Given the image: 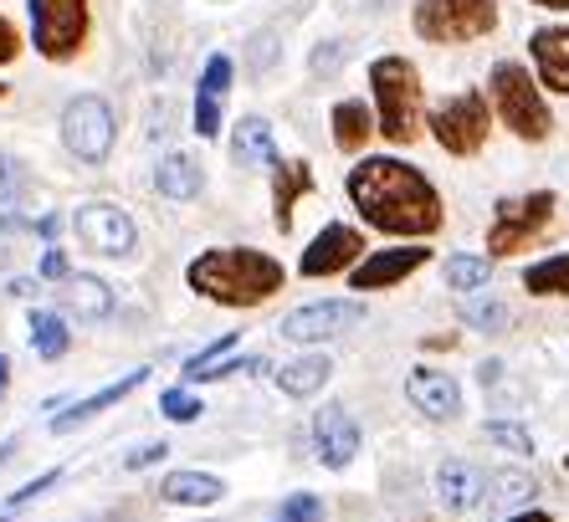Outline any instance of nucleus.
Instances as JSON below:
<instances>
[{"mask_svg":"<svg viewBox=\"0 0 569 522\" xmlns=\"http://www.w3.org/2000/svg\"><path fill=\"white\" fill-rule=\"evenodd\" d=\"M349 200L365 225L385 235H431L441 231V195L421 170L400 159H359L349 170Z\"/></svg>","mask_w":569,"mask_h":522,"instance_id":"f257e3e1","label":"nucleus"},{"mask_svg":"<svg viewBox=\"0 0 569 522\" xmlns=\"http://www.w3.org/2000/svg\"><path fill=\"white\" fill-rule=\"evenodd\" d=\"M186 282L200 292V298L221 302V308H257V302H267L272 292H282L288 272H282V261H272L267 251L216 247V251H200V257L190 261Z\"/></svg>","mask_w":569,"mask_h":522,"instance_id":"f03ea898","label":"nucleus"},{"mask_svg":"<svg viewBox=\"0 0 569 522\" xmlns=\"http://www.w3.org/2000/svg\"><path fill=\"white\" fill-rule=\"evenodd\" d=\"M370 88L380 103V133L390 144L421 139V72L406 57H380L370 67Z\"/></svg>","mask_w":569,"mask_h":522,"instance_id":"7ed1b4c3","label":"nucleus"},{"mask_svg":"<svg viewBox=\"0 0 569 522\" xmlns=\"http://www.w3.org/2000/svg\"><path fill=\"white\" fill-rule=\"evenodd\" d=\"M492 103H498V113H503L508 129H513L518 139H529V144H543L549 129H555L549 103H543L539 82L529 78V67H518V62L492 67Z\"/></svg>","mask_w":569,"mask_h":522,"instance_id":"20e7f679","label":"nucleus"},{"mask_svg":"<svg viewBox=\"0 0 569 522\" xmlns=\"http://www.w3.org/2000/svg\"><path fill=\"white\" fill-rule=\"evenodd\" d=\"M498 27V0H416V31L426 41H477Z\"/></svg>","mask_w":569,"mask_h":522,"instance_id":"39448f33","label":"nucleus"},{"mask_svg":"<svg viewBox=\"0 0 569 522\" xmlns=\"http://www.w3.org/2000/svg\"><path fill=\"white\" fill-rule=\"evenodd\" d=\"M555 215V190H533V195H513L498 200L488 225V257H508V251H523L533 235L549 225Z\"/></svg>","mask_w":569,"mask_h":522,"instance_id":"423d86ee","label":"nucleus"},{"mask_svg":"<svg viewBox=\"0 0 569 522\" xmlns=\"http://www.w3.org/2000/svg\"><path fill=\"white\" fill-rule=\"evenodd\" d=\"M31 37L47 62L78 57L88 41V0H31Z\"/></svg>","mask_w":569,"mask_h":522,"instance_id":"0eeeda50","label":"nucleus"},{"mask_svg":"<svg viewBox=\"0 0 569 522\" xmlns=\"http://www.w3.org/2000/svg\"><path fill=\"white\" fill-rule=\"evenodd\" d=\"M431 133L447 154H477L488 144V98L482 92H457L431 113Z\"/></svg>","mask_w":569,"mask_h":522,"instance_id":"6e6552de","label":"nucleus"},{"mask_svg":"<svg viewBox=\"0 0 569 522\" xmlns=\"http://www.w3.org/2000/svg\"><path fill=\"white\" fill-rule=\"evenodd\" d=\"M62 144L82 159V164H103L113 149V113L103 98H72L62 108Z\"/></svg>","mask_w":569,"mask_h":522,"instance_id":"1a4fd4ad","label":"nucleus"},{"mask_svg":"<svg viewBox=\"0 0 569 522\" xmlns=\"http://www.w3.org/2000/svg\"><path fill=\"white\" fill-rule=\"evenodd\" d=\"M355 323H365V302H308L298 313L282 318V339L292 343H323L349 333Z\"/></svg>","mask_w":569,"mask_h":522,"instance_id":"9d476101","label":"nucleus"},{"mask_svg":"<svg viewBox=\"0 0 569 522\" xmlns=\"http://www.w3.org/2000/svg\"><path fill=\"white\" fill-rule=\"evenodd\" d=\"M72 225H78L82 241H88L93 251H103V257H129L133 241H139L129 210H119L113 200H93V205H82Z\"/></svg>","mask_w":569,"mask_h":522,"instance_id":"9b49d317","label":"nucleus"},{"mask_svg":"<svg viewBox=\"0 0 569 522\" xmlns=\"http://www.w3.org/2000/svg\"><path fill=\"white\" fill-rule=\"evenodd\" d=\"M359 257H365V235L355 231V225H323V231L308 241V251H303V261H298V272L303 277H333V272H355L359 267Z\"/></svg>","mask_w":569,"mask_h":522,"instance_id":"f8f14e48","label":"nucleus"},{"mask_svg":"<svg viewBox=\"0 0 569 522\" xmlns=\"http://www.w3.org/2000/svg\"><path fill=\"white\" fill-rule=\"evenodd\" d=\"M313 445H318V461L333 471H345L349 461L359 456V425L345 405H323L313 415Z\"/></svg>","mask_w":569,"mask_h":522,"instance_id":"ddd939ff","label":"nucleus"},{"mask_svg":"<svg viewBox=\"0 0 569 522\" xmlns=\"http://www.w3.org/2000/svg\"><path fill=\"white\" fill-rule=\"evenodd\" d=\"M426 261H431V247H390V251H375V257L359 261L355 272H349V282H355V292H380L390 282H400V277H411Z\"/></svg>","mask_w":569,"mask_h":522,"instance_id":"4468645a","label":"nucleus"},{"mask_svg":"<svg viewBox=\"0 0 569 522\" xmlns=\"http://www.w3.org/2000/svg\"><path fill=\"white\" fill-rule=\"evenodd\" d=\"M431 486H437V502L447 512H472L488 502V476H482L472 461H441Z\"/></svg>","mask_w":569,"mask_h":522,"instance_id":"2eb2a0df","label":"nucleus"},{"mask_svg":"<svg viewBox=\"0 0 569 522\" xmlns=\"http://www.w3.org/2000/svg\"><path fill=\"white\" fill-rule=\"evenodd\" d=\"M406 394H411V405L431 420H451L462 410V390H457V379L451 374H437V369H411L406 379Z\"/></svg>","mask_w":569,"mask_h":522,"instance_id":"dca6fc26","label":"nucleus"},{"mask_svg":"<svg viewBox=\"0 0 569 522\" xmlns=\"http://www.w3.org/2000/svg\"><path fill=\"white\" fill-rule=\"evenodd\" d=\"M231 88V57H211L206 62V78L196 92V133L200 139H216L221 133V98Z\"/></svg>","mask_w":569,"mask_h":522,"instance_id":"f3484780","label":"nucleus"},{"mask_svg":"<svg viewBox=\"0 0 569 522\" xmlns=\"http://www.w3.org/2000/svg\"><path fill=\"white\" fill-rule=\"evenodd\" d=\"M533 62H539V82L549 92L569 98V27H543L533 31Z\"/></svg>","mask_w":569,"mask_h":522,"instance_id":"a211bd4d","label":"nucleus"},{"mask_svg":"<svg viewBox=\"0 0 569 522\" xmlns=\"http://www.w3.org/2000/svg\"><path fill=\"white\" fill-rule=\"evenodd\" d=\"M159 496L174 502V508H216L226 496V486L211 471H170V476L159 482Z\"/></svg>","mask_w":569,"mask_h":522,"instance_id":"6ab92c4d","label":"nucleus"},{"mask_svg":"<svg viewBox=\"0 0 569 522\" xmlns=\"http://www.w3.org/2000/svg\"><path fill=\"white\" fill-rule=\"evenodd\" d=\"M149 379V369H133V374H123L119 384H108V390H98V394H88V400H78V405H67L62 415L52 420V431L57 435H67V431H78L82 420H93L98 410H108V405H119V400H129L133 390H139V384H144Z\"/></svg>","mask_w":569,"mask_h":522,"instance_id":"aec40b11","label":"nucleus"},{"mask_svg":"<svg viewBox=\"0 0 569 522\" xmlns=\"http://www.w3.org/2000/svg\"><path fill=\"white\" fill-rule=\"evenodd\" d=\"M308 190H313V170H308L303 159L272 170V221H278V231H292V205H298V195H308Z\"/></svg>","mask_w":569,"mask_h":522,"instance_id":"412c9836","label":"nucleus"},{"mask_svg":"<svg viewBox=\"0 0 569 522\" xmlns=\"http://www.w3.org/2000/svg\"><path fill=\"white\" fill-rule=\"evenodd\" d=\"M57 298H62V308L72 318H82V323H98V318L113 313V292H108V282H98V277H67Z\"/></svg>","mask_w":569,"mask_h":522,"instance_id":"4be33fe9","label":"nucleus"},{"mask_svg":"<svg viewBox=\"0 0 569 522\" xmlns=\"http://www.w3.org/2000/svg\"><path fill=\"white\" fill-rule=\"evenodd\" d=\"M329 374H333L329 353H303V359H292V364L278 369V390L292 394V400H308V394H318L329 384Z\"/></svg>","mask_w":569,"mask_h":522,"instance_id":"5701e85b","label":"nucleus"},{"mask_svg":"<svg viewBox=\"0 0 569 522\" xmlns=\"http://www.w3.org/2000/svg\"><path fill=\"white\" fill-rule=\"evenodd\" d=\"M231 159H237L241 170H252V164H272L278 170V144H272V129H267L262 118H241L237 123V139H231Z\"/></svg>","mask_w":569,"mask_h":522,"instance_id":"b1692460","label":"nucleus"},{"mask_svg":"<svg viewBox=\"0 0 569 522\" xmlns=\"http://www.w3.org/2000/svg\"><path fill=\"white\" fill-rule=\"evenodd\" d=\"M154 184L164 200H196L200 184H206V174H200V159L190 154H164L154 170Z\"/></svg>","mask_w":569,"mask_h":522,"instance_id":"393cba45","label":"nucleus"},{"mask_svg":"<svg viewBox=\"0 0 569 522\" xmlns=\"http://www.w3.org/2000/svg\"><path fill=\"white\" fill-rule=\"evenodd\" d=\"M370 133H375V118L359 98H345V103L333 108V144L345 149V154H359V149L370 144Z\"/></svg>","mask_w":569,"mask_h":522,"instance_id":"a878e982","label":"nucleus"},{"mask_svg":"<svg viewBox=\"0 0 569 522\" xmlns=\"http://www.w3.org/2000/svg\"><path fill=\"white\" fill-rule=\"evenodd\" d=\"M523 288L533 298H569V251H559L549 261H533L529 272H523Z\"/></svg>","mask_w":569,"mask_h":522,"instance_id":"bb28decb","label":"nucleus"},{"mask_svg":"<svg viewBox=\"0 0 569 522\" xmlns=\"http://www.w3.org/2000/svg\"><path fill=\"white\" fill-rule=\"evenodd\" d=\"M31 343H37L41 359H62L67 353V318L62 313H31Z\"/></svg>","mask_w":569,"mask_h":522,"instance_id":"cd10ccee","label":"nucleus"},{"mask_svg":"<svg viewBox=\"0 0 569 522\" xmlns=\"http://www.w3.org/2000/svg\"><path fill=\"white\" fill-rule=\"evenodd\" d=\"M462 323L482 328V333H503L508 328V308L492 298H477V292H467L462 298Z\"/></svg>","mask_w":569,"mask_h":522,"instance_id":"c85d7f7f","label":"nucleus"},{"mask_svg":"<svg viewBox=\"0 0 569 522\" xmlns=\"http://www.w3.org/2000/svg\"><path fill=\"white\" fill-rule=\"evenodd\" d=\"M488 277H492V257H451L447 261V288H457V292L482 288Z\"/></svg>","mask_w":569,"mask_h":522,"instance_id":"c756f323","label":"nucleus"},{"mask_svg":"<svg viewBox=\"0 0 569 522\" xmlns=\"http://www.w3.org/2000/svg\"><path fill=\"white\" fill-rule=\"evenodd\" d=\"M237 343H241V333H221V339H216V343H206V349H200L196 359H190V364H186V384H200V379L211 374L216 364H226V353L237 349Z\"/></svg>","mask_w":569,"mask_h":522,"instance_id":"7c9ffc66","label":"nucleus"},{"mask_svg":"<svg viewBox=\"0 0 569 522\" xmlns=\"http://www.w3.org/2000/svg\"><path fill=\"white\" fill-rule=\"evenodd\" d=\"M272 522H323V496H313V492L288 496V502L272 512Z\"/></svg>","mask_w":569,"mask_h":522,"instance_id":"2f4dec72","label":"nucleus"},{"mask_svg":"<svg viewBox=\"0 0 569 522\" xmlns=\"http://www.w3.org/2000/svg\"><path fill=\"white\" fill-rule=\"evenodd\" d=\"M488 441L503 445V451H513V456H533V435L523 431V425H508V420H492V425H488Z\"/></svg>","mask_w":569,"mask_h":522,"instance_id":"473e14b6","label":"nucleus"},{"mask_svg":"<svg viewBox=\"0 0 569 522\" xmlns=\"http://www.w3.org/2000/svg\"><path fill=\"white\" fill-rule=\"evenodd\" d=\"M488 492H503V502H529L533 476H523V471H498V476H488Z\"/></svg>","mask_w":569,"mask_h":522,"instance_id":"72a5a7b5","label":"nucleus"},{"mask_svg":"<svg viewBox=\"0 0 569 522\" xmlns=\"http://www.w3.org/2000/svg\"><path fill=\"white\" fill-rule=\"evenodd\" d=\"M159 410H164L170 420H180V425L200 420V400L190 390H164V394H159Z\"/></svg>","mask_w":569,"mask_h":522,"instance_id":"f704fd0d","label":"nucleus"},{"mask_svg":"<svg viewBox=\"0 0 569 522\" xmlns=\"http://www.w3.org/2000/svg\"><path fill=\"white\" fill-rule=\"evenodd\" d=\"M57 476H62V471H41L37 482H27L21 492H11V508H27V502H37V496L47 492V486H57Z\"/></svg>","mask_w":569,"mask_h":522,"instance_id":"c9c22d12","label":"nucleus"},{"mask_svg":"<svg viewBox=\"0 0 569 522\" xmlns=\"http://www.w3.org/2000/svg\"><path fill=\"white\" fill-rule=\"evenodd\" d=\"M159 456H170V445H164V441H149V445H139L133 456H123V466H129V471H144V466H154Z\"/></svg>","mask_w":569,"mask_h":522,"instance_id":"e433bc0d","label":"nucleus"},{"mask_svg":"<svg viewBox=\"0 0 569 522\" xmlns=\"http://www.w3.org/2000/svg\"><path fill=\"white\" fill-rule=\"evenodd\" d=\"M21 195V170H16V159L0 154V200H16Z\"/></svg>","mask_w":569,"mask_h":522,"instance_id":"4c0bfd02","label":"nucleus"},{"mask_svg":"<svg viewBox=\"0 0 569 522\" xmlns=\"http://www.w3.org/2000/svg\"><path fill=\"white\" fill-rule=\"evenodd\" d=\"M16 52H21V37H16V27L0 16V62H16Z\"/></svg>","mask_w":569,"mask_h":522,"instance_id":"58836bf2","label":"nucleus"},{"mask_svg":"<svg viewBox=\"0 0 569 522\" xmlns=\"http://www.w3.org/2000/svg\"><path fill=\"white\" fill-rule=\"evenodd\" d=\"M41 277H62V282H67V277H72V272H67V257H62V251H47V257H41Z\"/></svg>","mask_w":569,"mask_h":522,"instance_id":"ea45409f","label":"nucleus"},{"mask_svg":"<svg viewBox=\"0 0 569 522\" xmlns=\"http://www.w3.org/2000/svg\"><path fill=\"white\" fill-rule=\"evenodd\" d=\"M508 522H549V512H518V518H508Z\"/></svg>","mask_w":569,"mask_h":522,"instance_id":"a19ab883","label":"nucleus"},{"mask_svg":"<svg viewBox=\"0 0 569 522\" xmlns=\"http://www.w3.org/2000/svg\"><path fill=\"white\" fill-rule=\"evenodd\" d=\"M6 384H11V364L0 359V394H6Z\"/></svg>","mask_w":569,"mask_h":522,"instance_id":"79ce46f5","label":"nucleus"},{"mask_svg":"<svg viewBox=\"0 0 569 522\" xmlns=\"http://www.w3.org/2000/svg\"><path fill=\"white\" fill-rule=\"evenodd\" d=\"M533 6H549V11H569V0H533Z\"/></svg>","mask_w":569,"mask_h":522,"instance_id":"37998d69","label":"nucleus"},{"mask_svg":"<svg viewBox=\"0 0 569 522\" xmlns=\"http://www.w3.org/2000/svg\"><path fill=\"white\" fill-rule=\"evenodd\" d=\"M0 98H6V82H0Z\"/></svg>","mask_w":569,"mask_h":522,"instance_id":"c03bdc74","label":"nucleus"},{"mask_svg":"<svg viewBox=\"0 0 569 522\" xmlns=\"http://www.w3.org/2000/svg\"><path fill=\"white\" fill-rule=\"evenodd\" d=\"M0 261H6V247H0Z\"/></svg>","mask_w":569,"mask_h":522,"instance_id":"a18cd8bd","label":"nucleus"}]
</instances>
